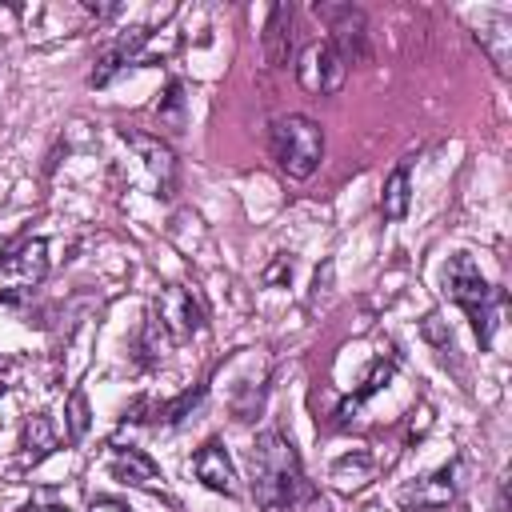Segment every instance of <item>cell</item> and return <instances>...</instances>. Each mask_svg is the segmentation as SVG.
I'll list each match as a JSON object with an SVG mask.
<instances>
[{"label":"cell","instance_id":"cell-24","mask_svg":"<svg viewBox=\"0 0 512 512\" xmlns=\"http://www.w3.org/2000/svg\"><path fill=\"white\" fill-rule=\"evenodd\" d=\"M424 336H428L436 348H448V344H452V336H448V332H440V316H436V312H432V316H424Z\"/></svg>","mask_w":512,"mask_h":512},{"label":"cell","instance_id":"cell-2","mask_svg":"<svg viewBox=\"0 0 512 512\" xmlns=\"http://www.w3.org/2000/svg\"><path fill=\"white\" fill-rule=\"evenodd\" d=\"M268 152H272V160L284 176L308 180L324 160V128L312 116H300V112L276 116L272 128H268Z\"/></svg>","mask_w":512,"mask_h":512},{"label":"cell","instance_id":"cell-12","mask_svg":"<svg viewBox=\"0 0 512 512\" xmlns=\"http://www.w3.org/2000/svg\"><path fill=\"white\" fill-rule=\"evenodd\" d=\"M144 40H148V32H144V28H136V32H132V36H124V40H116V44L96 60V68H92V76H88V80H92L96 88H104V84H108L124 64H136V56H140V44H144Z\"/></svg>","mask_w":512,"mask_h":512},{"label":"cell","instance_id":"cell-19","mask_svg":"<svg viewBox=\"0 0 512 512\" xmlns=\"http://www.w3.org/2000/svg\"><path fill=\"white\" fill-rule=\"evenodd\" d=\"M156 116L168 128H184V84L180 80H168V88H164V96L156 104Z\"/></svg>","mask_w":512,"mask_h":512},{"label":"cell","instance_id":"cell-27","mask_svg":"<svg viewBox=\"0 0 512 512\" xmlns=\"http://www.w3.org/2000/svg\"><path fill=\"white\" fill-rule=\"evenodd\" d=\"M0 396H4V384H0Z\"/></svg>","mask_w":512,"mask_h":512},{"label":"cell","instance_id":"cell-22","mask_svg":"<svg viewBox=\"0 0 512 512\" xmlns=\"http://www.w3.org/2000/svg\"><path fill=\"white\" fill-rule=\"evenodd\" d=\"M60 504L68 508V492H48V488H40V492L32 496V508H36V512H60Z\"/></svg>","mask_w":512,"mask_h":512},{"label":"cell","instance_id":"cell-23","mask_svg":"<svg viewBox=\"0 0 512 512\" xmlns=\"http://www.w3.org/2000/svg\"><path fill=\"white\" fill-rule=\"evenodd\" d=\"M284 280H292V260L288 256H276V264L264 268V284H284Z\"/></svg>","mask_w":512,"mask_h":512},{"label":"cell","instance_id":"cell-11","mask_svg":"<svg viewBox=\"0 0 512 512\" xmlns=\"http://www.w3.org/2000/svg\"><path fill=\"white\" fill-rule=\"evenodd\" d=\"M4 268L20 280V284H40L44 280V272H48V240H40V236H32V240H24L8 260H4Z\"/></svg>","mask_w":512,"mask_h":512},{"label":"cell","instance_id":"cell-18","mask_svg":"<svg viewBox=\"0 0 512 512\" xmlns=\"http://www.w3.org/2000/svg\"><path fill=\"white\" fill-rule=\"evenodd\" d=\"M64 424H68V440L80 444L88 436V424H92V408H88V396L84 388H72L68 400H64Z\"/></svg>","mask_w":512,"mask_h":512},{"label":"cell","instance_id":"cell-15","mask_svg":"<svg viewBox=\"0 0 512 512\" xmlns=\"http://www.w3.org/2000/svg\"><path fill=\"white\" fill-rule=\"evenodd\" d=\"M508 28L512 24L504 16H488V24H480V32H476V40L484 44V52H488V60L496 64L500 76H508V44H512V32Z\"/></svg>","mask_w":512,"mask_h":512},{"label":"cell","instance_id":"cell-13","mask_svg":"<svg viewBox=\"0 0 512 512\" xmlns=\"http://www.w3.org/2000/svg\"><path fill=\"white\" fill-rule=\"evenodd\" d=\"M408 204H412V176H408V164H396L384 176L380 212H384V220H404L408 216Z\"/></svg>","mask_w":512,"mask_h":512},{"label":"cell","instance_id":"cell-14","mask_svg":"<svg viewBox=\"0 0 512 512\" xmlns=\"http://www.w3.org/2000/svg\"><path fill=\"white\" fill-rule=\"evenodd\" d=\"M372 472H376L372 456L364 448H356V452H348V456H340L332 464V484H336V492H348L352 496V492H360L372 480Z\"/></svg>","mask_w":512,"mask_h":512},{"label":"cell","instance_id":"cell-4","mask_svg":"<svg viewBox=\"0 0 512 512\" xmlns=\"http://www.w3.org/2000/svg\"><path fill=\"white\" fill-rule=\"evenodd\" d=\"M152 320L160 324V332H168L172 344H184V340H192L204 328V308H200V300H196L192 288L168 284L156 296V316Z\"/></svg>","mask_w":512,"mask_h":512},{"label":"cell","instance_id":"cell-10","mask_svg":"<svg viewBox=\"0 0 512 512\" xmlns=\"http://www.w3.org/2000/svg\"><path fill=\"white\" fill-rule=\"evenodd\" d=\"M192 472H196V480H200L204 488H212V492H220V496H236V492H240L232 456L224 452V444H220L216 436L204 440V444L196 448V456H192Z\"/></svg>","mask_w":512,"mask_h":512},{"label":"cell","instance_id":"cell-7","mask_svg":"<svg viewBox=\"0 0 512 512\" xmlns=\"http://www.w3.org/2000/svg\"><path fill=\"white\" fill-rule=\"evenodd\" d=\"M316 16L328 20V28H332L328 40L340 48V56L348 64L364 56V12L360 8H352V4H320Z\"/></svg>","mask_w":512,"mask_h":512},{"label":"cell","instance_id":"cell-9","mask_svg":"<svg viewBox=\"0 0 512 512\" xmlns=\"http://www.w3.org/2000/svg\"><path fill=\"white\" fill-rule=\"evenodd\" d=\"M108 472H112V480H120V484H128V488H144V492H164V476H160L156 460H152L148 452L132 448V444H128V448H124V444H116V448H112Z\"/></svg>","mask_w":512,"mask_h":512},{"label":"cell","instance_id":"cell-26","mask_svg":"<svg viewBox=\"0 0 512 512\" xmlns=\"http://www.w3.org/2000/svg\"><path fill=\"white\" fill-rule=\"evenodd\" d=\"M4 260H8V244H4V236H0V268H4Z\"/></svg>","mask_w":512,"mask_h":512},{"label":"cell","instance_id":"cell-8","mask_svg":"<svg viewBox=\"0 0 512 512\" xmlns=\"http://www.w3.org/2000/svg\"><path fill=\"white\" fill-rule=\"evenodd\" d=\"M124 140L140 152V160H144L148 176L156 180L160 196H172V192H176V176H180V168H176V152H172L160 136H148V132H128V128H124Z\"/></svg>","mask_w":512,"mask_h":512},{"label":"cell","instance_id":"cell-21","mask_svg":"<svg viewBox=\"0 0 512 512\" xmlns=\"http://www.w3.org/2000/svg\"><path fill=\"white\" fill-rule=\"evenodd\" d=\"M200 400H204V384H200L196 392H184L180 400L164 404V408H160V412H164V416H160V424H180V420H184V416H188V412H192Z\"/></svg>","mask_w":512,"mask_h":512},{"label":"cell","instance_id":"cell-1","mask_svg":"<svg viewBox=\"0 0 512 512\" xmlns=\"http://www.w3.org/2000/svg\"><path fill=\"white\" fill-rule=\"evenodd\" d=\"M304 492V468L292 440L276 428L260 432L252 444V496L264 512H284Z\"/></svg>","mask_w":512,"mask_h":512},{"label":"cell","instance_id":"cell-25","mask_svg":"<svg viewBox=\"0 0 512 512\" xmlns=\"http://www.w3.org/2000/svg\"><path fill=\"white\" fill-rule=\"evenodd\" d=\"M88 512H132L128 504H120V500H112V496H104V500H92V508Z\"/></svg>","mask_w":512,"mask_h":512},{"label":"cell","instance_id":"cell-5","mask_svg":"<svg viewBox=\"0 0 512 512\" xmlns=\"http://www.w3.org/2000/svg\"><path fill=\"white\" fill-rule=\"evenodd\" d=\"M444 288H448V296H452L468 316L480 312V308L496 296V288L484 280L480 264H476L468 252H456V256L444 264Z\"/></svg>","mask_w":512,"mask_h":512},{"label":"cell","instance_id":"cell-17","mask_svg":"<svg viewBox=\"0 0 512 512\" xmlns=\"http://www.w3.org/2000/svg\"><path fill=\"white\" fill-rule=\"evenodd\" d=\"M20 444L32 452V464L56 452V432H52L48 412H36V416H28V420H24V436H20Z\"/></svg>","mask_w":512,"mask_h":512},{"label":"cell","instance_id":"cell-6","mask_svg":"<svg viewBox=\"0 0 512 512\" xmlns=\"http://www.w3.org/2000/svg\"><path fill=\"white\" fill-rule=\"evenodd\" d=\"M460 472H464L460 460L436 468L432 476L408 484V488L400 492V504H404V508H448V504L456 500V492H460Z\"/></svg>","mask_w":512,"mask_h":512},{"label":"cell","instance_id":"cell-3","mask_svg":"<svg viewBox=\"0 0 512 512\" xmlns=\"http://www.w3.org/2000/svg\"><path fill=\"white\" fill-rule=\"evenodd\" d=\"M348 68H352V64L340 56V48H336L332 40H316V44H308V48L300 52V60H296V80H300L304 92L328 96V92H340V88H344Z\"/></svg>","mask_w":512,"mask_h":512},{"label":"cell","instance_id":"cell-20","mask_svg":"<svg viewBox=\"0 0 512 512\" xmlns=\"http://www.w3.org/2000/svg\"><path fill=\"white\" fill-rule=\"evenodd\" d=\"M392 372H396V364H392V360H376V364L368 368V376H364V384H360V388L352 392V400L344 404V412H348V408H356V404H364L368 396H376V392H380V388H384V384L392 380Z\"/></svg>","mask_w":512,"mask_h":512},{"label":"cell","instance_id":"cell-16","mask_svg":"<svg viewBox=\"0 0 512 512\" xmlns=\"http://www.w3.org/2000/svg\"><path fill=\"white\" fill-rule=\"evenodd\" d=\"M288 24H292V8L272 4L268 8V24H264V52H268L272 64L288 60Z\"/></svg>","mask_w":512,"mask_h":512}]
</instances>
